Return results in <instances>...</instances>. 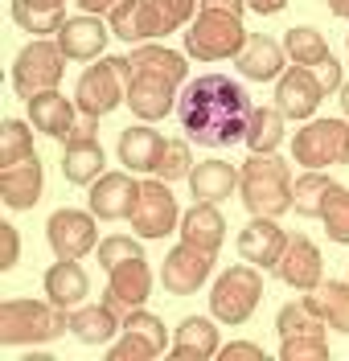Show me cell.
Returning <instances> with one entry per match:
<instances>
[{
	"instance_id": "1",
	"label": "cell",
	"mask_w": 349,
	"mask_h": 361,
	"mask_svg": "<svg viewBox=\"0 0 349 361\" xmlns=\"http://www.w3.org/2000/svg\"><path fill=\"white\" fill-rule=\"evenodd\" d=\"M251 111H255L251 94L231 74H197L177 99V123L202 148H231L247 140Z\"/></svg>"
},
{
	"instance_id": "2",
	"label": "cell",
	"mask_w": 349,
	"mask_h": 361,
	"mask_svg": "<svg viewBox=\"0 0 349 361\" xmlns=\"http://www.w3.org/2000/svg\"><path fill=\"white\" fill-rule=\"evenodd\" d=\"M128 107L136 119L152 123V119H164V115L177 107V90L185 87L189 78V66H185V54L177 49H164V45H136L128 54Z\"/></svg>"
},
{
	"instance_id": "3",
	"label": "cell",
	"mask_w": 349,
	"mask_h": 361,
	"mask_svg": "<svg viewBox=\"0 0 349 361\" xmlns=\"http://www.w3.org/2000/svg\"><path fill=\"white\" fill-rule=\"evenodd\" d=\"M197 0H119L111 8V33L128 45H144L169 37L173 29H181L197 17Z\"/></svg>"
},
{
	"instance_id": "4",
	"label": "cell",
	"mask_w": 349,
	"mask_h": 361,
	"mask_svg": "<svg viewBox=\"0 0 349 361\" xmlns=\"http://www.w3.org/2000/svg\"><path fill=\"white\" fill-rule=\"evenodd\" d=\"M238 173V193L251 218H283L292 209V169L276 152H251Z\"/></svg>"
},
{
	"instance_id": "5",
	"label": "cell",
	"mask_w": 349,
	"mask_h": 361,
	"mask_svg": "<svg viewBox=\"0 0 349 361\" xmlns=\"http://www.w3.org/2000/svg\"><path fill=\"white\" fill-rule=\"evenodd\" d=\"M70 329V312L54 300H4L0 304V345H46Z\"/></svg>"
},
{
	"instance_id": "6",
	"label": "cell",
	"mask_w": 349,
	"mask_h": 361,
	"mask_svg": "<svg viewBox=\"0 0 349 361\" xmlns=\"http://www.w3.org/2000/svg\"><path fill=\"white\" fill-rule=\"evenodd\" d=\"M247 37L251 33L243 29V17L218 13V8H202L185 29V54L197 58V62H226V58L243 54Z\"/></svg>"
},
{
	"instance_id": "7",
	"label": "cell",
	"mask_w": 349,
	"mask_h": 361,
	"mask_svg": "<svg viewBox=\"0 0 349 361\" xmlns=\"http://www.w3.org/2000/svg\"><path fill=\"white\" fill-rule=\"evenodd\" d=\"M128 58H99L94 66H87L78 74V87H74V103L87 119H103L111 115L128 99Z\"/></svg>"
},
{
	"instance_id": "8",
	"label": "cell",
	"mask_w": 349,
	"mask_h": 361,
	"mask_svg": "<svg viewBox=\"0 0 349 361\" xmlns=\"http://www.w3.org/2000/svg\"><path fill=\"white\" fill-rule=\"evenodd\" d=\"M263 300V271L251 263H234L214 279V292H209V312L222 324H247L251 312Z\"/></svg>"
},
{
	"instance_id": "9",
	"label": "cell",
	"mask_w": 349,
	"mask_h": 361,
	"mask_svg": "<svg viewBox=\"0 0 349 361\" xmlns=\"http://www.w3.org/2000/svg\"><path fill=\"white\" fill-rule=\"evenodd\" d=\"M62 74H66V54L58 49V42H49V37H33V42L13 58V90L21 94L25 103H29L33 94L58 90Z\"/></svg>"
},
{
	"instance_id": "10",
	"label": "cell",
	"mask_w": 349,
	"mask_h": 361,
	"mask_svg": "<svg viewBox=\"0 0 349 361\" xmlns=\"http://www.w3.org/2000/svg\"><path fill=\"white\" fill-rule=\"evenodd\" d=\"M292 157L304 169L349 164V119H308L292 140Z\"/></svg>"
},
{
	"instance_id": "11",
	"label": "cell",
	"mask_w": 349,
	"mask_h": 361,
	"mask_svg": "<svg viewBox=\"0 0 349 361\" xmlns=\"http://www.w3.org/2000/svg\"><path fill=\"white\" fill-rule=\"evenodd\" d=\"M181 226V209H177V197L169 189V180L152 177L140 180V197L136 209H132V230L140 238H164Z\"/></svg>"
},
{
	"instance_id": "12",
	"label": "cell",
	"mask_w": 349,
	"mask_h": 361,
	"mask_svg": "<svg viewBox=\"0 0 349 361\" xmlns=\"http://www.w3.org/2000/svg\"><path fill=\"white\" fill-rule=\"evenodd\" d=\"M107 173V157H103V144H99V119H87L70 132L66 152H62V177L70 185H87L91 189L94 180Z\"/></svg>"
},
{
	"instance_id": "13",
	"label": "cell",
	"mask_w": 349,
	"mask_h": 361,
	"mask_svg": "<svg viewBox=\"0 0 349 361\" xmlns=\"http://www.w3.org/2000/svg\"><path fill=\"white\" fill-rule=\"evenodd\" d=\"M49 250L58 259H82L99 247V230H94L91 209H54L46 222Z\"/></svg>"
},
{
	"instance_id": "14",
	"label": "cell",
	"mask_w": 349,
	"mask_h": 361,
	"mask_svg": "<svg viewBox=\"0 0 349 361\" xmlns=\"http://www.w3.org/2000/svg\"><path fill=\"white\" fill-rule=\"evenodd\" d=\"M152 295V271H148V259L136 255V259H123L119 267L107 271V288H103V304L116 308L119 316H128L132 308H144Z\"/></svg>"
},
{
	"instance_id": "15",
	"label": "cell",
	"mask_w": 349,
	"mask_h": 361,
	"mask_svg": "<svg viewBox=\"0 0 349 361\" xmlns=\"http://www.w3.org/2000/svg\"><path fill=\"white\" fill-rule=\"evenodd\" d=\"M276 275L288 288H296V292L321 288V283H325V259H321L317 243H312L308 234H288V247L279 255Z\"/></svg>"
},
{
	"instance_id": "16",
	"label": "cell",
	"mask_w": 349,
	"mask_h": 361,
	"mask_svg": "<svg viewBox=\"0 0 349 361\" xmlns=\"http://www.w3.org/2000/svg\"><path fill=\"white\" fill-rule=\"evenodd\" d=\"M107 37L111 33V21L94 17V13H78V17H66V25L54 33L58 49L66 54L70 62H99V54L107 49Z\"/></svg>"
},
{
	"instance_id": "17",
	"label": "cell",
	"mask_w": 349,
	"mask_h": 361,
	"mask_svg": "<svg viewBox=\"0 0 349 361\" xmlns=\"http://www.w3.org/2000/svg\"><path fill=\"white\" fill-rule=\"evenodd\" d=\"M321 99H325V87H321L317 70L288 66L276 78V107L283 111V119H312Z\"/></svg>"
},
{
	"instance_id": "18",
	"label": "cell",
	"mask_w": 349,
	"mask_h": 361,
	"mask_svg": "<svg viewBox=\"0 0 349 361\" xmlns=\"http://www.w3.org/2000/svg\"><path fill=\"white\" fill-rule=\"evenodd\" d=\"M209 271H214V255L189 247V243H177V247L164 255L161 283L169 295H193L209 279Z\"/></svg>"
},
{
	"instance_id": "19",
	"label": "cell",
	"mask_w": 349,
	"mask_h": 361,
	"mask_svg": "<svg viewBox=\"0 0 349 361\" xmlns=\"http://www.w3.org/2000/svg\"><path fill=\"white\" fill-rule=\"evenodd\" d=\"M136 197H140V180H132V173H103L91 185L87 205H91L94 218H103V222H123V218H132Z\"/></svg>"
},
{
	"instance_id": "20",
	"label": "cell",
	"mask_w": 349,
	"mask_h": 361,
	"mask_svg": "<svg viewBox=\"0 0 349 361\" xmlns=\"http://www.w3.org/2000/svg\"><path fill=\"white\" fill-rule=\"evenodd\" d=\"M283 247H288V234L279 230L276 218H251V222L243 226V234H238V255H243V263H251V267H259V271H276Z\"/></svg>"
},
{
	"instance_id": "21",
	"label": "cell",
	"mask_w": 349,
	"mask_h": 361,
	"mask_svg": "<svg viewBox=\"0 0 349 361\" xmlns=\"http://www.w3.org/2000/svg\"><path fill=\"white\" fill-rule=\"evenodd\" d=\"M42 185H46V169L37 157L8 164V169H0V202L8 209H33L42 202Z\"/></svg>"
},
{
	"instance_id": "22",
	"label": "cell",
	"mask_w": 349,
	"mask_h": 361,
	"mask_svg": "<svg viewBox=\"0 0 349 361\" xmlns=\"http://www.w3.org/2000/svg\"><path fill=\"white\" fill-rule=\"evenodd\" d=\"M181 243L206 250V255H218L222 243H226V218L218 214L214 202H193V209L181 214Z\"/></svg>"
},
{
	"instance_id": "23",
	"label": "cell",
	"mask_w": 349,
	"mask_h": 361,
	"mask_svg": "<svg viewBox=\"0 0 349 361\" xmlns=\"http://www.w3.org/2000/svg\"><path fill=\"white\" fill-rule=\"evenodd\" d=\"M74 111H78V103L66 99L62 90H46V94H33L29 99V119L49 140H70V132L78 128L74 123Z\"/></svg>"
},
{
	"instance_id": "24",
	"label": "cell",
	"mask_w": 349,
	"mask_h": 361,
	"mask_svg": "<svg viewBox=\"0 0 349 361\" xmlns=\"http://www.w3.org/2000/svg\"><path fill=\"white\" fill-rule=\"evenodd\" d=\"M42 288H46V300H54L58 308L74 312V308L91 295V279H87V271H82L78 259H58V263L46 271Z\"/></svg>"
},
{
	"instance_id": "25",
	"label": "cell",
	"mask_w": 349,
	"mask_h": 361,
	"mask_svg": "<svg viewBox=\"0 0 349 361\" xmlns=\"http://www.w3.org/2000/svg\"><path fill=\"white\" fill-rule=\"evenodd\" d=\"M222 349V341H218V324L209 320V316H185L181 324H177V337L169 345V353L177 361H206L214 357Z\"/></svg>"
},
{
	"instance_id": "26",
	"label": "cell",
	"mask_w": 349,
	"mask_h": 361,
	"mask_svg": "<svg viewBox=\"0 0 349 361\" xmlns=\"http://www.w3.org/2000/svg\"><path fill=\"white\" fill-rule=\"evenodd\" d=\"M283 45L271 42L267 33H251L247 37V45H243V54L234 58L238 62V74L243 78H251V82H271V78H279L283 74Z\"/></svg>"
},
{
	"instance_id": "27",
	"label": "cell",
	"mask_w": 349,
	"mask_h": 361,
	"mask_svg": "<svg viewBox=\"0 0 349 361\" xmlns=\"http://www.w3.org/2000/svg\"><path fill=\"white\" fill-rule=\"evenodd\" d=\"M70 333L82 345H111L116 333H123V316L116 308H107L103 300L99 304H78L70 312Z\"/></svg>"
},
{
	"instance_id": "28",
	"label": "cell",
	"mask_w": 349,
	"mask_h": 361,
	"mask_svg": "<svg viewBox=\"0 0 349 361\" xmlns=\"http://www.w3.org/2000/svg\"><path fill=\"white\" fill-rule=\"evenodd\" d=\"M164 144L169 140L161 132H152L148 123L123 128L119 132V164H128V173H152L161 152H164Z\"/></svg>"
},
{
	"instance_id": "29",
	"label": "cell",
	"mask_w": 349,
	"mask_h": 361,
	"mask_svg": "<svg viewBox=\"0 0 349 361\" xmlns=\"http://www.w3.org/2000/svg\"><path fill=\"white\" fill-rule=\"evenodd\" d=\"M238 164L231 160H202V164H193V173H189V189H193V197L197 202H226L234 189H238Z\"/></svg>"
},
{
	"instance_id": "30",
	"label": "cell",
	"mask_w": 349,
	"mask_h": 361,
	"mask_svg": "<svg viewBox=\"0 0 349 361\" xmlns=\"http://www.w3.org/2000/svg\"><path fill=\"white\" fill-rule=\"evenodd\" d=\"M13 21L25 33H58L66 25V0H13Z\"/></svg>"
},
{
	"instance_id": "31",
	"label": "cell",
	"mask_w": 349,
	"mask_h": 361,
	"mask_svg": "<svg viewBox=\"0 0 349 361\" xmlns=\"http://www.w3.org/2000/svg\"><path fill=\"white\" fill-rule=\"evenodd\" d=\"M308 304L321 312V320H325L333 333H345L349 337V283L329 279V283H321V288H312Z\"/></svg>"
},
{
	"instance_id": "32",
	"label": "cell",
	"mask_w": 349,
	"mask_h": 361,
	"mask_svg": "<svg viewBox=\"0 0 349 361\" xmlns=\"http://www.w3.org/2000/svg\"><path fill=\"white\" fill-rule=\"evenodd\" d=\"M283 54H288L296 66H321V62L333 58L325 33H317L312 25H292V29L283 33Z\"/></svg>"
},
{
	"instance_id": "33",
	"label": "cell",
	"mask_w": 349,
	"mask_h": 361,
	"mask_svg": "<svg viewBox=\"0 0 349 361\" xmlns=\"http://www.w3.org/2000/svg\"><path fill=\"white\" fill-rule=\"evenodd\" d=\"M325 320H321V312L308 304V295L304 300H292V304H283L276 316V333L279 341H288V337H325Z\"/></svg>"
},
{
	"instance_id": "34",
	"label": "cell",
	"mask_w": 349,
	"mask_h": 361,
	"mask_svg": "<svg viewBox=\"0 0 349 361\" xmlns=\"http://www.w3.org/2000/svg\"><path fill=\"white\" fill-rule=\"evenodd\" d=\"M337 180L325 177L321 169H308L296 185H292V209L300 214V218H321L325 214V202H329V189H333Z\"/></svg>"
},
{
	"instance_id": "35",
	"label": "cell",
	"mask_w": 349,
	"mask_h": 361,
	"mask_svg": "<svg viewBox=\"0 0 349 361\" xmlns=\"http://www.w3.org/2000/svg\"><path fill=\"white\" fill-rule=\"evenodd\" d=\"M283 144V111L279 107H255L247 123V148L251 152H276Z\"/></svg>"
},
{
	"instance_id": "36",
	"label": "cell",
	"mask_w": 349,
	"mask_h": 361,
	"mask_svg": "<svg viewBox=\"0 0 349 361\" xmlns=\"http://www.w3.org/2000/svg\"><path fill=\"white\" fill-rule=\"evenodd\" d=\"M37 157L33 152V132H29V123L25 119H4V128H0V169H8V164H21V160Z\"/></svg>"
},
{
	"instance_id": "37",
	"label": "cell",
	"mask_w": 349,
	"mask_h": 361,
	"mask_svg": "<svg viewBox=\"0 0 349 361\" xmlns=\"http://www.w3.org/2000/svg\"><path fill=\"white\" fill-rule=\"evenodd\" d=\"M123 333L136 337V341H144V345H152V353H164V345H169L164 320L161 316H152L148 308H132V312L123 316Z\"/></svg>"
},
{
	"instance_id": "38",
	"label": "cell",
	"mask_w": 349,
	"mask_h": 361,
	"mask_svg": "<svg viewBox=\"0 0 349 361\" xmlns=\"http://www.w3.org/2000/svg\"><path fill=\"white\" fill-rule=\"evenodd\" d=\"M321 222H325V230H329L333 243L349 247V189L345 185H333V189H329V202H325Z\"/></svg>"
},
{
	"instance_id": "39",
	"label": "cell",
	"mask_w": 349,
	"mask_h": 361,
	"mask_svg": "<svg viewBox=\"0 0 349 361\" xmlns=\"http://www.w3.org/2000/svg\"><path fill=\"white\" fill-rule=\"evenodd\" d=\"M189 173H193V152H189V144L185 140H169L161 160H157V169H152V177H161V180L173 185V180H189Z\"/></svg>"
},
{
	"instance_id": "40",
	"label": "cell",
	"mask_w": 349,
	"mask_h": 361,
	"mask_svg": "<svg viewBox=\"0 0 349 361\" xmlns=\"http://www.w3.org/2000/svg\"><path fill=\"white\" fill-rule=\"evenodd\" d=\"M279 357L283 361H329V341L325 337H288V341H279Z\"/></svg>"
},
{
	"instance_id": "41",
	"label": "cell",
	"mask_w": 349,
	"mask_h": 361,
	"mask_svg": "<svg viewBox=\"0 0 349 361\" xmlns=\"http://www.w3.org/2000/svg\"><path fill=\"white\" fill-rule=\"evenodd\" d=\"M136 255H144V247H140L136 238L111 234V238H103V243H99V267L111 271V267H119L123 259H136Z\"/></svg>"
},
{
	"instance_id": "42",
	"label": "cell",
	"mask_w": 349,
	"mask_h": 361,
	"mask_svg": "<svg viewBox=\"0 0 349 361\" xmlns=\"http://www.w3.org/2000/svg\"><path fill=\"white\" fill-rule=\"evenodd\" d=\"M148 357H157V353H152V345H144V341L128 337V333L107 345V361H148Z\"/></svg>"
},
{
	"instance_id": "43",
	"label": "cell",
	"mask_w": 349,
	"mask_h": 361,
	"mask_svg": "<svg viewBox=\"0 0 349 361\" xmlns=\"http://www.w3.org/2000/svg\"><path fill=\"white\" fill-rule=\"evenodd\" d=\"M218 357L222 361H267V353H263V345H251V341H231V345L218 349Z\"/></svg>"
},
{
	"instance_id": "44",
	"label": "cell",
	"mask_w": 349,
	"mask_h": 361,
	"mask_svg": "<svg viewBox=\"0 0 349 361\" xmlns=\"http://www.w3.org/2000/svg\"><path fill=\"white\" fill-rule=\"evenodd\" d=\"M0 238H4V259H0V271H13L17 267V259H21V234H17V226L4 222L0 226Z\"/></svg>"
},
{
	"instance_id": "45",
	"label": "cell",
	"mask_w": 349,
	"mask_h": 361,
	"mask_svg": "<svg viewBox=\"0 0 349 361\" xmlns=\"http://www.w3.org/2000/svg\"><path fill=\"white\" fill-rule=\"evenodd\" d=\"M317 78H321L325 94H329V90H341V62H337V58L321 62V66H317Z\"/></svg>"
},
{
	"instance_id": "46",
	"label": "cell",
	"mask_w": 349,
	"mask_h": 361,
	"mask_svg": "<svg viewBox=\"0 0 349 361\" xmlns=\"http://www.w3.org/2000/svg\"><path fill=\"white\" fill-rule=\"evenodd\" d=\"M197 8H218V13H234V17H243L247 0H197Z\"/></svg>"
},
{
	"instance_id": "47",
	"label": "cell",
	"mask_w": 349,
	"mask_h": 361,
	"mask_svg": "<svg viewBox=\"0 0 349 361\" xmlns=\"http://www.w3.org/2000/svg\"><path fill=\"white\" fill-rule=\"evenodd\" d=\"M247 8H251V13H259V17H276V13H283V8H288V0H247Z\"/></svg>"
},
{
	"instance_id": "48",
	"label": "cell",
	"mask_w": 349,
	"mask_h": 361,
	"mask_svg": "<svg viewBox=\"0 0 349 361\" xmlns=\"http://www.w3.org/2000/svg\"><path fill=\"white\" fill-rule=\"evenodd\" d=\"M82 13H94V17H111V8H116L119 0H74Z\"/></svg>"
},
{
	"instance_id": "49",
	"label": "cell",
	"mask_w": 349,
	"mask_h": 361,
	"mask_svg": "<svg viewBox=\"0 0 349 361\" xmlns=\"http://www.w3.org/2000/svg\"><path fill=\"white\" fill-rule=\"evenodd\" d=\"M329 13H333V17H345V21H349V0H329Z\"/></svg>"
},
{
	"instance_id": "50",
	"label": "cell",
	"mask_w": 349,
	"mask_h": 361,
	"mask_svg": "<svg viewBox=\"0 0 349 361\" xmlns=\"http://www.w3.org/2000/svg\"><path fill=\"white\" fill-rule=\"evenodd\" d=\"M341 111H345V119H349V82H341Z\"/></svg>"
},
{
	"instance_id": "51",
	"label": "cell",
	"mask_w": 349,
	"mask_h": 361,
	"mask_svg": "<svg viewBox=\"0 0 349 361\" xmlns=\"http://www.w3.org/2000/svg\"><path fill=\"white\" fill-rule=\"evenodd\" d=\"M345 45H349V33H345Z\"/></svg>"
}]
</instances>
